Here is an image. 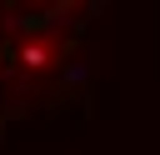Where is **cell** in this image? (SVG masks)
<instances>
[{
  "mask_svg": "<svg viewBox=\"0 0 160 155\" xmlns=\"http://www.w3.org/2000/svg\"><path fill=\"white\" fill-rule=\"evenodd\" d=\"M10 65H15L25 80H35V75H50V70H60V65H65V40H60L55 30L25 25V30H20V40L10 45Z\"/></svg>",
  "mask_w": 160,
  "mask_h": 155,
  "instance_id": "obj_1",
  "label": "cell"
}]
</instances>
